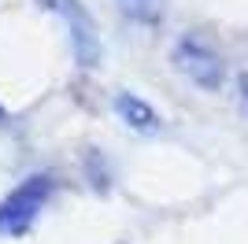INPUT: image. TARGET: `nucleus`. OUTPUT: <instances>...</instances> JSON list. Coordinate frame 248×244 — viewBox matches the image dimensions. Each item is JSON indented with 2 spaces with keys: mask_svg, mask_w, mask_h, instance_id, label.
Masks as SVG:
<instances>
[{
  "mask_svg": "<svg viewBox=\"0 0 248 244\" xmlns=\"http://www.w3.org/2000/svg\"><path fill=\"white\" fill-rule=\"evenodd\" d=\"M174 67L186 74L200 89H218L222 85V60L211 48H204L200 41H182L174 48Z\"/></svg>",
  "mask_w": 248,
  "mask_h": 244,
  "instance_id": "1",
  "label": "nucleus"
},
{
  "mask_svg": "<svg viewBox=\"0 0 248 244\" xmlns=\"http://www.w3.org/2000/svg\"><path fill=\"white\" fill-rule=\"evenodd\" d=\"M45 4H52V8H60L63 15H67L74 56H78V63L93 67L96 56H100V41H96V26H93V19L82 11V4H78V0H45Z\"/></svg>",
  "mask_w": 248,
  "mask_h": 244,
  "instance_id": "3",
  "label": "nucleus"
},
{
  "mask_svg": "<svg viewBox=\"0 0 248 244\" xmlns=\"http://www.w3.org/2000/svg\"><path fill=\"white\" fill-rule=\"evenodd\" d=\"M245 104H248V81H245Z\"/></svg>",
  "mask_w": 248,
  "mask_h": 244,
  "instance_id": "6",
  "label": "nucleus"
},
{
  "mask_svg": "<svg viewBox=\"0 0 248 244\" xmlns=\"http://www.w3.org/2000/svg\"><path fill=\"white\" fill-rule=\"evenodd\" d=\"M115 111L126 119V126H134V130H141V133H155V130H159V115H155L141 96L123 92V96L115 100Z\"/></svg>",
  "mask_w": 248,
  "mask_h": 244,
  "instance_id": "4",
  "label": "nucleus"
},
{
  "mask_svg": "<svg viewBox=\"0 0 248 244\" xmlns=\"http://www.w3.org/2000/svg\"><path fill=\"white\" fill-rule=\"evenodd\" d=\"M115 4H119L130 19H141V22L155 19V15H159V8H163V0H115Z\"/></svg>",
  "mask_w": 248,
  "mask_h": 244,
  "instance_id": "5",
  "label": "nucleus"
},
{
  "mask_svg": "<svg viewBox=\"0 0 248 244\" xmlns=\"http://www.w3.org/2000/svg\"><path fill=\"white\" fill-rule=\"evenodd\" d=\"M45 193H48V185L41 178H30L22 189H15L8 200L0 203V233H22L33 222V214L41 211Z\"/></svg>",
  "mask_w": 248,
  "mask_h": 244,
  "instance_id": "2",
  "label": "nucleus"
}]
</instances>
